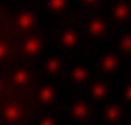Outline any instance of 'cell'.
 I'll list each match as a JSON object with an SVG mask.
<instances>
[{"instance_id": "cell-1", "label": "cell", "mask_w": 131, "mask_h": 125, "mask_svg": "<svg viewBox=\"0 0 131 125\" xmlns=\"http://www.w3.org/2000/svg\"><path fill=\"white\" fill-rule=\"evenodd\" d=\"M31 25H32V17H31V14L25 13V14H22L19 17V26H22V27H30Z\"/></svg>"}, {"instance_id": "cell-2", "label": "cell", "mask_w": 131, "mask_h": 125, "mask_svg": "<svg viewBox=\"0 0 131 125\" xmlns=\"http://www.w3.org/2000/svg\"><path fill=\"white\" fill-rule=\"evenodd\" d=\"M4 54H5V46L3 44H0V58H2Z\"/></svg>"}]
</instances>
